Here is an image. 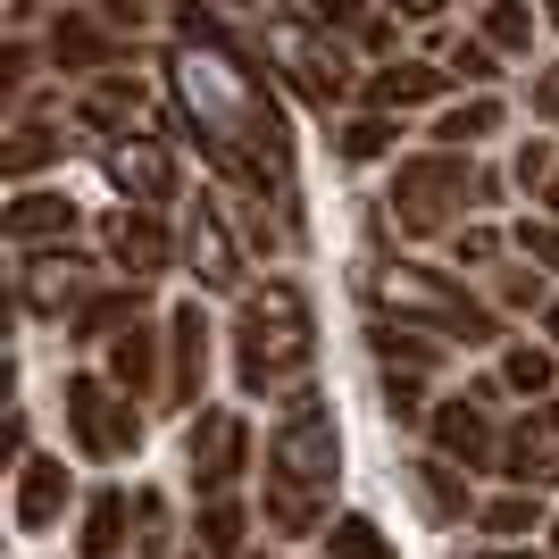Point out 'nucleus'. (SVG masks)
I'll return each instance as SVG.
<instances>
[{
  "label": "nucleus",
  "mask_w": 559,
  "mask_h": 559,
  "mask_svg": "<svg viewBox=\"0 0 559 559\" xmlns=\"http://www.w3.org/2000/svg\"><path fill=\"white\" fill-rule=\"evenodd\" d=\"M501 93H467V100H451L443 117H435V142H443V151H476V142H492L501 134Z\"/></svg>",
  "instance_id": "obj_29"
},
{
  "label": "nucleus",
  "mask_w": 559,
  "mask_h": 559,
  "mask_svg": "<svg viewBox=\"0 0 559 559\" xmlns=\"http://www.w3.org/2000/svg\"><path fill=\"white\" fill-rule=\"evenodd\" d=\"M126 551H134V492L100 485L75 518V559H126Z\"/></svg>",
  "instance_id": "obj_24"
},
{
  "label": "nucleus",
  "mask_w": 559,
  "mask_h": 559,
  "mask_svg": "<svg viewBox=\"0 0 559 559\" xmlns=\"http://www.w3.org/2000/svg\"><path fill=\"white\" fill-rule=\"evenodd\" d=\"M142 293H151V284H134V276L100 284L93 301H84V309L68 318V334H75V343H109L117 326H134V318H142Z\"/></svg>",
  "instance_id": "obj_27"
},
{
  "label": "nucleus",
  "mask_w": 559,
  "mask_h": 559,
  "mask_svg": "<svg viewBox=\"0 0 559 559\" xmlns=\"http://www.w3.org/2000/svg\"><path fill=\"white\" fill-rule=\"evenodd\" d=\"M251 526H259V510H242V501H201V518H192V551H210V559H251L259 543H251Z\"/></svg>",
  "instance_id": "obj_26"
},
{
  "label": "nucleus",
  "mask_w": 559,
  "mask_h": 559,
  "mask_svg": "<svg viewBox=\"0 0 559 559\" xmlns=\"http://www.w3.org/2000/svg\"><path fill=\"white\" fill-rule=\"evenodd\" d=\"M526 109H535V126H559V59H551V68H535V84H526Z\"/></svg>",
  "instance_id": "obj_42"
},
{
  "label": "nucleus",
  "mask_w": 559,
  "mask_h": 559,
  "mask_svg": "<svg viewBox=\"0 0 559 559\" xmlns=\"http://www.w3.org/2000/svg\"><path fill=\"white\" fill-rule=\"evenodd\" d=\"M467 210H485V167L476 151H443L426 142L393 167V192H384V217H393L409 242H435V234H460Z\"/></svg>",
  "instance_id": "obj_5"
},
{
  "label": "nucleus",
  "mask_w": 559,
  "mask_h": 559,
  "mask_svg": "<svg viewBox=\"0 0 559 559\" xmlns=\"http://www.w3.org/2000/svg\"><path fill=\"white\" fill-rule=\"evenodd\" d=\"M93 293H100V259L84 242H34V251H17V309L25 318L68 326Z\"/></svg>",
  "instance_id": "obj_10"
},
{
  "label": "nucleus",
  "mask_w": 559,
  "mask_h": 559,
  "mask_svg": "<svg viewBox=\"0 0 559 559\" xmlns=\"http://www.w3.org/2000/svg\"><path fill=\"white\" fill-rule=\"evenodd\" d=\"M551 559H559V518H551Z\"/></svg>",
  "instance_id": "obj_50"
},
{
  "label": "nucleus",
  "mask_w": 559,
  "mask_h": 559,
  "mask_svg": "<svg viewBox=\"0 0 559 559\" xmlns=\"http://www.w3.org/2000/svg\"><path fill=\"white\" fill-rule=\"evenodd\" d=\"M334 485H343V426L318 384L276 401L267 460H259V526L276 543H309L334 526Z\"/></svg>",
  "instance_id": "obj_2"
},
{
  "label": "nucleus",
  "mask_w": 559,
  "mask_h": 559,
  "mask_svg": "<svg viewBox=\"0 0 559 559\" xmlns=\"http://www.w3.org/2000/svg\"><path fill=\"white\" fill-rule=\"evenodd\" d=\"M510 251L559 276V217H543V210H535V217H518V226H510Z\"/></svg>",
  "instance_id": "obj_38"
},
{
  "label": "nucleus",
  "mask_w": 559,
  "mask_h": 559,
  "mask_svg": "<svg viewBox=\"0 0 559 559\" xmlns=\"http://www.w3.org/2000/svg\"><path fill=\"white\" fill-rule=\"evenodd\" d=\"M25 75H34V34H9V43H0V100H9V109H17Z\"/></svg>",
  "instance_id": "obj_41"
},
{
  "label": "nucleus",
  "mask_w": 559,
  "mask_h": 559,
  "mask_svg": "<svg viewBox=\"0 0 559 559\" xmlns=\"http://www.w3.org/2000/svg\"><path fill=\"white\" fill-rule=\"evenodd\" d=\"M68 126H50L43 100H17V126H9V151H0V167H9V185H43V167L68 159Z\"/></svg>",
  "instance_id": "obj_22"
},
{
  "label": "nucleus",
  "mask_w": 559,
  "mask_h": 559,
  "mask_svg": "<svg viewBox=\"0 0 559 559\" xmlns=\"http://www.w3.org/2000/svg\"><path fill=\"white\" fill-rule=\"evenodd\" d=\"M543 25H551V34H559V0H543Z\"/></svg>",
  "instance_id": "obj_47"
},
{
  "label": "nucleus",
  "mask_w": 559,
  "mask_h": 559,
  "mask_svg": "<svg viewBox=\"0 0 559 559\" xmlns=\"http://www.w3.org/2000/svg\"><path fill=\"white\" fill-rule=\"evenodd\" d=\"M451 259H460V267H485V276H492V267L510 259V234H501V226H485V217H467V226L451 234Z\"/></svg>",
  "instance_id": "obj_37"
},
{
  "label": "nucleus",
  "mask_w": 559,
  "mask_h": 559,
  "mask_svg": "<svg viewBox=\"0 0 559 559\" xmlns=\"http://www.w3.org/2000/svg\"><path fill=\"white\" fill-rule=\"evenodd\" d=\"M43 59H50L59 75H75V84H84V75H100V68H126V43H117L109 25L93 17V0H84V9H50Z\"/></svg>",
  "instance_id": "obj_17"
},
{
  "label": "nucleus",
  "mask_w": 559,
  "mask_h": 559,
  "mask_svg": "<svg viewBox=\"0 0 559 559\" xmlns=\"http://www.w3.org/2000/svg\"><path fill=\"white\" fill-rule=\"evenodd\" d=\"M217 9H259V0H217Z\"/></svg>",
  "instance_id": "obj_49"
},
{
  "label": "nucleus",
  "mask_w": 559,
  "mask_h": 559,
  "mask_svg": "<svg viewBox=\"0 0 559 559\" xmlns=\"http://www.w3.org/2000/svg\"><path fill=\"white\" fill-rule=\"evenodd\" d=\"M176 25V50H167V109H176V134L217 167V185L251 210L242 242L251 251H284L301 234V192H293V142H284V117L267 75L251 68V50L226 34L217 0H176L167 9Z\"/></svg>",
  "instance_id": "obj_1"
},
{
  "label": "nucleus",
  "mask_w": 559,
  "mask_h": 559,
  "mask_svg": "<svg viewBox=\"0 0 559 559\" xmlns=\"http://www.w3.org/2000/svg\"><path fill=\"white\" fill-rule=\"evenodd\" d=\"M409 485H418V501L443 518V526H467V510H485V501L467 492V467H460V460H443V451L409 460Z\"/></svg>",
  "instance_id": "obj_25"
},
{
  "label": "nucleus",
  "mask_w": 559,
  "mask_h": 559,
  "mask_svg": "<svg viewBox=\"0 0 559 559\" xmlns=\"http://www.w3.org/2000/svg\"><path fill=\"white\" fill-rule=\"evenodd\" d=\"M501 384H510L518 401H551V384H559V350L535 343V334H518V343L501 350Z\"/></svg>",
  "instance_id": "obj_30"
},
{
  "label": "nucleus",
  "mask_w": 559,
  "mask_h": 559,
  "mask_svg": "<svg viewBox=\"0 0 559 559\" xmlns=\"http://www.w3.org/2000/svg\"><path fill=\"white\" fill-rule=\"evenodd\" d=\"M100 350H109L100 368H109V384H117V393H134V401H159V409H167V326L134 318V326H117Z\"/></svg>",
  "instance_id": "obj_19"
},
{
  "label": "nucleus",
  "mask_w": 559,
  "mask_h": 559,
  "mask_svg": "<svg viewBox=\"0 0 559 559\" xmlns=\"http://www.w3.org/2000/svg\"><path fill=\"white\" fill-rule=\"evenodd\" d=\"M368 293H376V309L384 318H401V326H435L443 343H467V350H485V343H501V309L492 301H476L451 267H426V259H376L368 267Z\"/></svg>",
  "instance_id": "obj_4"
},
{
  "label": "nucleus",
  "mask_w": 559,
  "mask_h": 559,
  "mask_svg": "<svg viewBox=\"0 0 559 559\" xmlns=\"http://www.w3.org/2000/svg\"><path fill=\"white\" fill-rule=\"evenodd\" d=\"M443 334L435 326H401V318H376L368 326V359H376V384H384V409H393L401 426H418L435 401H426V384L443 376Z\"/></svg>",
  "instance_id": "obj_8"
},
{
  "label": "nucleus",
  "mask_w": 559,
  "mask_h": 559,
  "mask_svg": "<svg viewBox=\"0 0 559 559\" xmlns=\"http://www.w3.org/2000/svg\"><path fill=\"white\" fill-rule=\"evenodd\" d=\"M59 401H68V443L84 451V460H100V467L142 460L151 418H142L134 393H117V384H109V368H75L68 384H59Z\"/></svg>",
  "instance_id": "obj_7"
},
{
  "label": "nucleus",
  "mask_w": 559,
  "mask_h": 559,
  "mask_svg": "<svg viewBox=\"0 0 559 559\" xmlns=\"http://www.w3.org/2000/svg\"><path fill=\"white\" fill-rule=\"evenodd\" d=\"M476 9H485V17H476V34H485L501 59H526V50H535V25H543L535 0H476Z\"/></svg>",
  "instance_id": "obj_31"
},
{
  "label": "nucleus",
  "mask_w": 559,
  "mask_h": 559,
  "mask_svg": "<svg viewBox=\"0 0 559 559\" xmlns=\"http://www.w3.org/2000/svg\"><path fill=\"white\" fill-rule=\"evenodd\" d=\"M142 109H151V75L126 59V68H100V75H84L75 84V100H68V117L84 126V134H126V126H142Z\"/></svg>",
  "instance_id": "obj_16"
},
{
  "label": "nucleus",
  "mask_w": 559,
  "mask_h": 559,
  "mask_svg": "<svg viewBox=\"0 0 559 559\" xmlns=\"http://www.w3.org/2000/svg\"><path fill=\"white\" fill-rule=\"evenodd\" d=\"M167 326V409L176 418H201V401H210V293H192L159 318Z\"/></svg>",
  "instance_id": "obj_14"
},
{
  "label": "nucleus",
  "mask_w": 559,
  "mask_h": 559,
  "mask_svg": "<svg viewBox=\"0 0 559 559\" xmlns=\"http://www.w3.org/2000/svg\"><path fill=\"white\" fill-rule=\"evenodd\" d=\"M501 401H510V384L501 376H476V384H460V393H443L435 409H426V435H435V451L460 467H501Z\"/></svg>",
  "instance_id": "obj_9"
},
{
  "label": "nucleus",
  "mask_w": 559,
  "mask_h": 559,
  "mask_svg": "<svg viewBox=\"0 0 559 559\" xmlns=\"http://www.w3.org/2000/svg\"><path fill=\"white\" fill-rule=\"evenodd\" d=\"M393 142H401V126L384 109H350L343 126H334V159H343V167H368V159H393Z\"/></svg>",
  "instance_id": "obj_32"
},
{
  "label": "nucleus",
  "mask_w": 559,
  "mask_h": 559,
  "mask_svg": "<svg viewBox=\"0 0 559 559\" xmlns=\"http://www.w3.org/2000/svg\"><path fill=\"white\" fill-rule=\"evenodd\" d=\"M543 326H551V334H559V293H551V309H543Z\"/></svg>",
  "instance_id": "obj_48"
},
{
  "label": "nucleus",
  "mask_w": 559,
  "mask_h": 559,
  "mask_svg": "<svg viewBox=\"0 0 559 559\" xmlns=\"http://www.w3.org/2000/svg\"><path fill=\"white\" fill-rule=\"evenodd\" d=\"M100 176H109L117 201H142V210H167V201H185L176 151H167V134H151V126H126V134L100 142Z\"/></svg>",
  "instance_id": "obj_13"
},
{
  "label": "nucleus",
  "mask_w": 559,
  "mask_h": 559,
  "mask_svg": "<svg viewBox=\"0 0 559 559\" xmlns=\"http://www.w3.org/2000/svg\"><path fill=\"white\" fill-rule=\"evenodd\" d=\"M93 17L109 25L117 43H142V34L159 25V9H151V0H93Z\"/></svg>",
  "instance_id": "obj_40"
},
{
  "label": "nucleus",
  "mask_w": 559,
  "mask_h": 559,
  "mask_svg": "<svg viewBox=\"0 0 559 559\" xmlns=\"http://www.w3.org/2000/svg\"><path fill=\"white\" fill-rule=\"evenodd\" d=\"M535 201H543V217H559V176H551V185L535 192Z\"/></svg>",
  "instance_id": "obj_45"
},
{
  "label": "nucleus",
  "mask_w": 559,
  "mask_h": 559,
  "mask_svg": "<svg viewBox=\"0 0 559 559\" xmlns=\"http://www.w3.org/2000/svg\"><path fill=\"white\" fill-rule=\"evenodd\" d=\"M267 68H276L309 109H326V117H343V100L368 84V75H350L359 68L350 43L334 34V25H318L301 0H293V9H267Z\"/></svg>",
  "instance_id": "obj_6"
},
{
  "label": "nucleus",
  "mask_w": 559,
  "mask_h": 559,
  "mask_svg": "<svg viewBox=\"0 0 559 559\" xmlns=\"http://www.w3.org/2000/svg\"><path fill=\"white\" fill-rule=\"evenodd\" d=\"M510 485H559V401H526L501 435V467Z\"/></svg>",
  "instance_id": "obj_18"
},
{
  "label": "nucleus",
  "mask_w": 559,
  "mask_h": 559,
  "mask_svg": "<svg viewBox=\"0 0 559 559\" xmlns=\"http://www.w3.org/2000/svg\"><path fill=\"white\" fill-rule=\"evenodd\" d=\"M75 501V467L59 451H25L17 460V492H9V518H17V535H50Z\"/></svg>",
  "instance_id": "obj_20"
},
{
  "label": "nucleus",
  "mask_w": 559,
  "mask_h": 559,
  "mask_svg": "<svg viewBox=\"0 0 559 559\" xmlns=\"http://www.w3.org/2000/svg\"><path fill=\"white\" fill-rule=\"evenodd\" d=\"M259 467V443H251V418L242 409H201L185 435V485L192 501H226L242 492V476Z\"/></svg>",
  "instance_id": "obj_11"
},
{
  "label": "nucleus",
  "mask_w": 559,
  "mask_h": 559,
  "mask_svg": "<svg viewBox=\"0 0 559 559\" xmlns=\"http://www.w3.org/2000/svg\"><path fill=\"white\" fill-rule=\"evenodd\" d=\"M234 384L251 401H284L301 393L318 368V309L293 276H267L251 293H234Z\"/></svg>",
  "instance_id": "obj_3"
},
{
  "label": "nucleus",
  "mask_w": 559,
  "mask_h": 559,
  "mask_svg": "<svg viewBox=\"0 0 559 559\" xmlns=\"http://www.w3.org/2000/svg\"><path fill=\"white\" fill-rule=\"evenodd\" d=\"M551 176H559V142H551V134H526V142H518V159H510V185L543 192Z\"/></svg>",
  "instance_id": "obj_39"
},
{
  "label": "nucleus",
  "mask_w": 559,
  "mask_h": 559,
  "mask_svg": "<svg viewBox=\"0 0 559 559\" xmlns=\"http://www.w3.org/2000/svg\"><path fill=\"white\" fill-rule=\"evenodd\" d=\"M476 526H485L492 543H526V535H551V510H543V485H510V492H492L485 510H476Z\"/></svg>",
  "instance_id": "obj_28"
},
{
  "label": "nucleus",
  "mask_w": 559,
  "mask_h": 559,
  "mask_svg": "<svg viewBox=\"0 0 559 559\" xmlns=\"http://www.w3.org/2000/svg\"><path fill=\"white\" fill-rule=\"evenodd\" d=\"M84 226V201L68 185H17L9 201V251H34V242H75Z\"/></svg>",
  "instance_id": "obj_21"
},
{
  "label": "nucleus",
  "mask_w": 559,
  "mask_h": 559,
  "mask_svg": "<svg viewBox=\"0 0 559 559\" xmlns=\"http://www.w3.org/2000/svg\"><path fill=\"white\" fill-rule=\"evenodd\" d=\"M384 9H393V17H435L443 0H384Z\"/></svg>",
  "instance_id": "obj_44"
},
{
  "label": "nucleus",
  "mask_w": 559,
  "mask_h": 559,
  "mask_svg": "<svg viewBox=\"0 0 559 559\" xmlns=\"http://www.w3.org/2000/svg\"><path fill=\"white\" fill-rule=\"evenodd\" d=\"M251 559H276V551H251Z\"/></svg>",
  "instance_id": "obj_52"
},
{
  "label": "nucleus",
  "mask_w": 559,
  "mask_h": 559,
  "mask_svg": "<svg viewBox=\"0 0 559 559\" xmlns=\"http://www.w3.org/2000/svg\"><path fill=\"white\" fill-rule=\"evenodd\" d=\"M50 9H59V0H9V34H25V25L50 17Z\"/></svg>",
  "instance_id": "obj_43"
},
{
  "label": "nucleus",
  "mask_w": 559,
  "mask_h": 559,
  "mask_svg": "<svg viewBox=\"0 0 559 559\" xmlns=\"http://www.w3.org/2000/svg\"><path fill=\"white\" fill-rule=\"evenodd\" d=\"M443 68H451V84L492 93V84H501V50H492L485 34H451V43H443Z\"/></svg>",
  "instance_id": "obj_35"
},
{
  "label": "nucleus",
  "mask_w": 559,
  "mask_h": 559,
  "mask_svg": "<svg viewBox=\"0 0 559 559\" xmlns=\"http://www.w3.org/2000/svg\"><path fill=\"white\" fill-rule=\"evenodd\" d=\"M492 293H501L492 309H526V318H543L559 284H551V267H535V259H518V251H510L501 267H492Z\"/></svg>",
  "instance_id": "obj_33"
},
{
  "label": "nucleus",
  "mask_w": 559,
  "mask_h": 559,
  "mask_svg": "<svg viewBox=\"0 0 559 559\" xmlns=\"http://www.w3.org/2000/svg\"><path fill=\"white\" fill-rule=\"evenodd\" d=\"M100 259H109L117 276L151 284V276H167V267L185 259V242L167 234V210H142V201H117V210L100 217Z\"/></svg>",
  "instance_id": "obj_15"
},
{
  "label": "nucleus",
  "mask_w": 559,
  "mask_h": 559,
  "mask_svg": "<svg viewBox=\"0 0 559 559\" xmlns=\"http://www.w3.org/2000/svg\"><path fill=\"white\" fill-rule=\"evenodd\" d=\"M451 68H435V59H384V68H368V84H359V100L384 117H409L426 109V100H443Z\"/></svg>",
  "instance_id": "obj_23"
},
{
  "label": "nucleus",
  "mask_w": 559,
  "mask_h": 559,
  "mask_svg": "<svg viewBox=\"0 0 559 559\" xmlns=\"http://www.w3.org/2000/svg\"><path fill=\"white\" fill-rule=\"evenodd\" d=\"M185 559H210V551H185Z\"/></svg>",
  "instance_id": "obj_51"
},
{
  "label": "nucleus",
  "mask_w": 559,
  "mask_h": 559,
  "mask_svg": "<svg viewBox=\"0 0 559 559\" xmlns=\"http://www.w3.org/2000/svg\"><path fill=\"white\" fill-rule=\"evenodd\" d=\"M326 559H401V551L384 543L376 518H334V526H326Z\"/></svg>",
  "instance_id": "obj_36"
},
{
  "label": "nucleus",
  "mask_w": 559,
  "mask_h": 559,
  "mask_svg": "<svg viewBox=\"0 0 559 559\" xmlns=\"http://www.w3.org/2000/svg\"><path fill=\"white\" fill-rule=\"evenodd\" d=\"M485 559H535V551H518V543H501V551H485Z\"/></svg>",
  "instance_id": "obj_46"
},
{
  "label": "nucleus",
  "mask_w": 559,
  "mask_h": 559,
  "mask_svg": "<svg viewBox=\"0 0 559 559\" xmlns=\"http://www.w3.org/2000/svg\"><path fill=\"white\" fill-rule=\"evenodd\" d=\"M185 267L201 293H251V242L234 234L226 192H192L185 201Z\"/></svg>",
  "instance_id": "obj_12"
},
{
  "label": "nucleus",
  "mask_w": 559,
  "mask_h": 559,
  "mask_svg": "<svg viewBox=\"0 0 559 559\" xmlns=\"http://www.w3.org/2000/svg\"><path fill=\"white\" fill-rule=\"evenodd\" d=\"M134 559H185L176 551V518L159 485H134Z\"/></svg>",
  "instance_id": "obj_34"
}]
</instances>
